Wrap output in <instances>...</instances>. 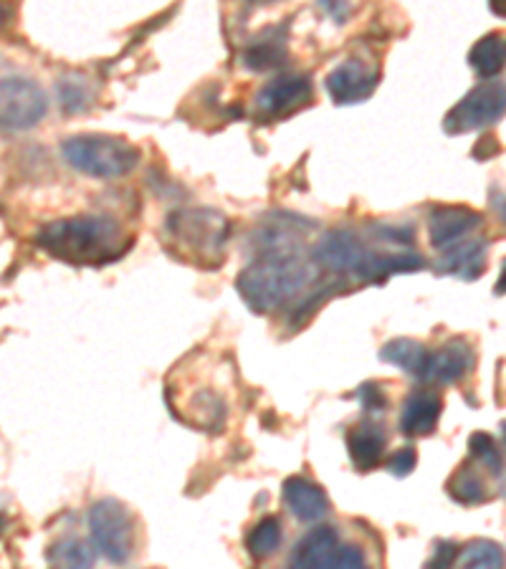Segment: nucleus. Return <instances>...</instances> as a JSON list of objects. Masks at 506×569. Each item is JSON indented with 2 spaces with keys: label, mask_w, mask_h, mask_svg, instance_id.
Returning a JSON list of instances; mask_svg holds the SVG:
<instances>
[{
  "label": "nucleus",
  "mask_w": 506,
  "mask_h": 569,
  "mask_svg": "<svg viewBox=\"0 0 506 569\" xmlns=\"http://www.w3.org/2000/svg\"><path fill=\"white\" fill-rule=\"evenodd\" d=\"M266 251L259 261L246 266L238 277V293L246 299V305L256 311H271L289 301L294 293H299L307 283L315 279L311 266L301 259L297 249L281 233H269V241L264 243Z\"/></svg>",
  "instance_id": "nucleus-1"
},
{
  "label": "nucleus",
  "mask_w": 506,
  "mask_h": 569,
  "mask_svg": "<svg viewBox=\"0 0 506 569\" xmlns=\"http://www.w3.org/2000/svg\"><path fill=\"white\" fill-rule=\"evenodd\" d=\"M36 241L46 253L81 266L107 263L127 249L117 220L107 216H73L57 220V223L43 226Z\"/></svg>",
  "instance_id": "nucleus-2"
},
{
  "label": "nucleus",
  "mask_w": 506,
  "mask_h": 569,
  "mask_svg": "<svg viewBox=\"0 0 506 569\" xmlns=\"http://www.w3.org/2000/svg\"><path fill=\"white\" fill-rule=\"evenodd\" d=\"M165 231L170 236L175 249L188 253L192 261L208 263V269L224 261L228 233V218L210 208H180L172 210L165 220Z\"/></svg>",
  "instance_id": "nucleus-3"
},
{
  "label": "nucleus",
  "mask_w": 506,
  "mask_h": 569,
  "mask_svg": "<svg viewBox=\"0 0 506 569\" xmlns=\"http://www.w3.org/2000/svg\"><path fill=\"white\" fill-rule=\"evenodd\" d=\"M63 160L73 170L85 172L89 178L115 180L125 178L140 164L142 152L140 147L119 134H73L67 137L61 144Z\"/></svg>",
  "instance_id": "nucleus-4"
},
{
  "label": "nucleus",
  "mask_w": 506,
  "mask_h": 569,
  "mask_svg": "<svg viewBox=\"0 0 506 569\" xmlns=\"http://www.w3.org/2000/svg\"><path fill=\"white\" fill-rule=\"evenodd\" d=\"M287 569H370L360 547L345 545L333 527H319L299 539Z\"/></svg>",
  "instance_id": "nucleus-5"
},
{
  "label": "nucleus",
  "mask_w": 506,
  "mask_h": 569,
  "mask_svg": "<svg viewBox=\"0 0 506 569\" xmlns=\"http://www.w3.org/2000/svg\"><path fill=\"white\" fill-rule=\"evenodd\" d=\"M89 535L112 565H125L135 552V525L130 511L117 499H99L89 509Z\"/></svg>",
  "instance_id": "nucleus-6"
},
{
  "label": "nucleus",
  "mask_w": 506,
  "mask_h": 569,
  "mask_svg": "<svg viewBox=\"0 0 506 569\" xmlns=\"http://www.w3.org/2000/svg\"><path fill=\"white\" fill-rule=\"evenodd\" d=\"M506 114V81H484L476 84L444 117L446 134H468L486 130Z\"/></svg>",
  "instance_id": "nucleus-7"
},
{
  "label": "nucleus",
  "mask_w": 506,
  "mask_h": 569,
  "mask_svg": "<svg viewBox=\"0 0 506 569\" xmlns=\"http://www.w3.org/2000/svg\"><path fill=\"white\" fill-rule=\"evenodd\" d=\"M46 112H49V99L33 79H0V132L33 130Z\"/></svg>",
  "instance_id": "nucleus-8"
},
{
  "label": "nucleus",
  "mask_w": 506,
  "mask_h": 569,
  "mask_svg": "<svg viewBox=\"0 0 506 569\" xmlns=\"http://www.w3.org/2000/svg\"><path fill=\"white\" fill-rule=\"evenodd\" d=\"M311 81L304 73H287L269 81L256 97V112L264 119H281L311 102Z\"/></svg>",
  "instance_id": "nucleus-9"
},
{
  "label": "nucleus",
  "mask_w": 506,
  "mask_h": 569,
  "mask_svg": "<svg viewBox=\"0 0 506 569\" xmlns=\"http://www.w3.org/2000/svg\"><path fill=\"white\" fill-rule=\"evenodd\" d=\"M367 256H370V249L360 241V236L345 231V228L329 231L315 246V261L337 273H355L357 277L367 261Z\"/></svg>",
  "instance_id": "nucleus-10"
},
{
  "label": "nucleus",
  "mask_w": 506,
  "mask_h": 569,
  "mask_svg": "<svg viewBox=\"0 0 506 569\" xmlns=\"http://www.w3.org/2000/svg\"><path fill=\"white\" fill-rule=\"evenodd\" d=\"M484 223V216L478 210L466 206H440L428 218L430 246L438 251H446L450 246L462 243L468 233H474Z\"/></svg>",
  "instance_id": "nucleus-11"
},
{
  "label": "nucleus",
  "mask_w": 506,
  "mask_h": 569,
  "mask_svg": "<svg viewBox=\"0 0 506 569\" xmlns=\"http://www.w3.org/2000/svg\"><path fill=\"white\" fill-rule=\"evenodd\" d=\"M377 87V71L360 59H347L329 71L327 91L337 104L365 102Z\"/></svg>",
  "instance_id": "nucleus-12"
},
{
  "label": "nucleus",
  "mask_w": 506,
  "mask_h": 569,
  "mask_svg": "<svg viewBox=\"0 0 506 569\" xmlns=\"http://www.w3.org/2000/svg\"><path fill=\"white\" fill-rule=\"evenodd\" d=\"M474 365L476 355L472 350V345L462 337H454L448 339L446 345H440L436 352H430L426 380L440 385H456L474 370Z\"/></svg>",
  "instance_id": "nucleus-13"
},
{
  "label": "nucleus",
  "mask_w": 506,
  "mask_h": 569,
  "mask_svg": "<svg viewBox=\"0 0 506 569\" xmlns=\"http://www.w3.org/2000/svg\"><path fill=\"white\" fill-rule=\"evenodd\" d=\"M284 503L304 525H315V521L325 519L329 513L325 489L315 481L304 479V476H294V479L284 481Z\"/></svg>",
  "instance_id": "nucleus-14"
},
{
  "label": "nucleus",
  "mask_w": 506,
  "mask_h": 569,
  "mask_svg": "<svg viewBox=\"0 0 506 569\" xmlns=\"http://www.w3.org/2000/svg\"><path fill=\"white\" fill-rule=\"evenodd\" d=\"M444 400L434 390H416L403 402L400 412V430L410 438L430 436L440 420Z\"/></svg>",
  "instance_id": "nucleus-15"
},
{
  "label": "nucleus",
  "mask_w": 506,
  "mask_h": 569,
  "mask_svg": "<svg viewBox=\"0 0 506 569\" xmlns=\"http://www.w3.org/2000/svg\"><path fill=\"white\" fill-rule=\"evenodd\" d=\"M486 253H489L486 241H462L444 251V256L436 261V271L464 281H476L486 271Z\"/></svg>",
  "instance_id": "nucleus-16"
},
{
  "label": "nucleus",
  "mask_w": 506,
  "mask_h": 569,
  "mask_svg": "<svg viewBox=\"0 0 506 569\" xmlns=\"http://www.w3.org/2000/svg\"><path fill=\"white\" fill-rule=\"evenodd\" d=\"M385 446H388V438H385L380 426L363 423L353 428L347 433V451L349 461L357 468V471H373V468L380 466L385 456Z\"/></svg>",
  "instance_id": "nucleus-17"
},
{
  "label": "nucleus",
  "mask_w": 506,
  "mask_h": 569,
  "mask_svg": "<svg viewBox=\"0 0 506 569\" xmlns=\"http://www.w3.org/2000/svg\"><path fill=\"white\" fill-rule=\"evenodd\" d=\"M287 61V31L269 29L251 41L244 51V67L251 71H269Z\"/></svg>",
  "instance_id": "nucleus-18"
},
{
  "label": "nucleus",
  "mask_w": 506,
  "mask_h": 569,
  "mask_svg": "<svg viewBox=\"0 0 506 569\" xmlns=\"http://www.w3.org/2000/svg\"><path fill=\"white\" fill-rule=\"evenodd\" d=\"M468 63L482 79H492L506 69V31H492L468 51Z\"/></svg>",
  "instance_id": "nucleus-19"
},
{
  "label": "nucleus",
  "mask_w": 506,
  "mask_h": 569,
  "mask_svg": "<svg viewBox=\"0 0 506 569\" xmlns=\"http://www.w3.org/2000/svg\"><path fill=\"white\" fill-rule=\"evenodd\" d=\"M380 357L385 362L400 367L403 372L413 375V378L426 380L430 352L420 342H416V339H405V337L393 339V342L383 347Z\"/></svg>",
  "instance_id": "nucleus-20"
},
{
  "label": "nucleus",
  "mask_w": 506,
  "mask_h": 569,
  "mask_svg": "<svg viewBox=\"0 0 506 569\" xmlns=\"http://www.w3.org/2000/svg\"><path fill=\"white\" fill-rule=\"evenodd\" d=\"M448 497L464 503V507H476V503H486L492 499L489 486H486L484 476L476 471V466L464 463L458 471L448 479Z\"/></svg>",
  "instance_id": "nucleus-21"
},
{
  "label": "nucleus",
  "mask_w": 506,
  "mask_h": 569,
  "mask_svg": "<svg viewBox=\"0 0 506 569\" xmlns=\"http://www.w3.org/2000/svg\"><path fill=\"white\" fill-rule=\"evenodd\" d=\"M46 562H49V569H91L95 567V549L85 539L67 537L53 541Z\"/></svg>",
  "instance_id": "nucleus-22"
},
{
  "label": "nucleus",
  "mask_w": 506,
  "mask_h": 569,
  "mask_svg": "<svg viewBox=\"0 0 506 569\" xmlns=\"http://www.w3.org/2000/svg\"><path fill=\"white\" fill-rule=\"evenodd\" d=\"M284 539L281 521L276 517H264L246 537V549L254 559H269L271 555L279 552Z\"/></svg>",
  "instance_id": "nucleus-23"
},
{
  "label": "nucleus",
  "mask_w": 506,
  "mask_h": 569,
  "mask_svg": "<svg viewBox=\"0 0 506 569\" xmlns=\"http://www.w3.org/2000/svg\"><path fill=\"white\" fill-rule=\"evenodd\" d=\"M506 552L492 539H476L464 547L462 569H504Z\"/></svg>",
  "instance_id": "nucleus-24"
},
{
  "label": "nucleus",
  "mask_w": 506,
  "mask_h": 569,
  "mask_svg": "<svg viewBox=\"0 0 506 569\" xmlns=\"http://www.w3.org/2000/svg\"><path fill=\"white\" fill-rule=\"evenodd\" d=\"M468 453H472L476 463H482L486 471L496 476V479H502V476L506 473V463H504L499 446H496L494 436L484 433V430H478V433L468 438Z\"/></svg>",
  "instance_id": "nucleus-25"
},
{
  "label": "nucleus",
  "mask_w": 506,
  "mask_h": 569,
  "mask_svg": "<svg viewBox=\"0 0 506 569\" xmlns=\"http://www.w3.org/2000/svg\"><path fill=\"white\" fill-rule=\"evenodd\" d=\"M59 97H61V107L67 114H79L85 112L91 102V89L89 81L85 77H67L59 84Z\"/></svg>",
  "instance_id": "nucleus-26"
},
{
  "label": "nucleus",
  "mask_w": 506,
  "mask_h": 569,
  "mask_svg": "<svg viewBox=\"0 0 506 569\" xmlns=\"http://www.w3.org/2000/svg\"><path fill=\"white\" fill-rule=\"evenodd\" d=\"M456 559H458L456 541L440 539V541H436V547H434V557L428 559L426 567H423V569H454Z\"/></svg>",
  "instance_id": "nucleus-27"
},
{
  "label": "nucleus",
  "mask_w": 506,
  "mask_h": 569,
  "mask_svg": "<svg viewBox=\"0 0 506 569\" xmlns=\"http://www.w3.org/2000/svg\"><path fill=\"white\" fill-rule=\"evenodd\" d=\"M416 466H418V456H416V448H410V446L398 448V451L388 458V471L393 476H398V479L413 473V468Z\"/></svg>",
  "instance_id": "nucleus-28"
},
{
  "label": "nucleus",
  "mask_w": 506,
  "mask_h": 569,
  "mask_svg": "<svg viewBox=\"0 0 506 569\" xmlns=\"http://www.w3.org/2000/svg\"><path fill=\"white\" fill-rule=\"evenodd\" d=\"M502 152V147H499V140H496L494 134H484L482 140L476 142V147L472 150V158L474 160H492V158H496V154Z\"/></svg>",
  "instance_id": "nucleus-29"
},
{
  "label": "nucleus",
  "mask_w": 506,
  "mask_h": 569,
  "mask_svg": "<svg viewBox=\"0 0 506 569\" xmlns=\"http://www.w3.org/2000/svg\"><path fill=\"white\" fill-rule=\"evenodd\" d=\"M360 400L367 410H383L385 402H388L377 385H365V388L360 390Z\"/></svg>",
  "instance_id": "nucleus-30"
},
{
  "label": "nucleus",
  "mask_w": 506,
  "mask_h": 569,
  "mask_svg": "<svg viewBox=\"0 0 506 569\" xmlns=\"http://www.w3.org/2000/svg\"><path fill=\"white\" fill-rule=\"evenodd\" d=\"M492 208L496 210V216L502 218V223L506 226V192H496V196H492Z\"/></svg>",
  "instance_id": "nucleus-31"
},
{
  "label": "nucleus",
  "mask_w": 506,
  "mask_h": 569,
  "mask_svg": "<svg viewBox=\"0 0 506 569\" xmlns=\"http://www.w3.org/2000/svg\"><path fill=\"white\" fill-rule=\"evenodd\" d=\"M494 293L496 297H504L506 293V259L502 261V273H499V281H496V287H494Z\"/></svg>",
  "instance_id": "nucleus-32"
},
{
  "label": "nucleus",
  "mask_w": 506,
  "mask_h": 569,
  "mask_svg": "<svg viewBox=\"0 0 506 569\" xmlns=\"http://www.w3.org/2000/svg\"><path fill=\"white\" fill-rule=\"evenodd\" d=\"M489 8H492V13H494V16L506 18V0H494V3H492Z\"/></svg>",
  "instance_id": "nucleus-33"
},
{
  "label": "nucleus",
  "mask_w": 506,
  "mask_h": 569,
  "mask_svg": "<svg viewBox=\"0 0 506 569\" xmlns=\"http://www.w3.org/2000/svg\"><path fill=\"white\" fill-rule=\"evenodd\" d=\"M499 430H502V440H504V446H506V420H502V426H499Z\"/></svg>",
  "instance_id": "nucleus-34"
},
{
  "label": "nucleus",
  "mask_w": 506,
  "mask_h": 569,
  "mask_svg": "<svg viewBox=\"0 0 506 569\" xmlns=\"http://www.w3.org/2000/svg\"><path fill=\"white\" fill-rule=\"evenodd\" d=\"M3 21H6V8H0V26H3Z\"/></svg>",
  "instance_id": "nucleus-35"
}]
</instances>
